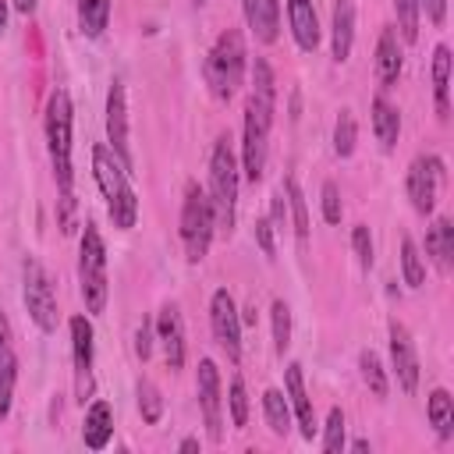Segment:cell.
Instances as JSON below:
<instances>
[{
	"mask_svg": "<svg viewBox=\"0 0 454 454\" xmlns=\"http://www.w3.org/2000/svg\"><path fill=\"white\" fill-rule=\"evenodd\" d=\"M277 114V85H273V67L255 57L252 64V92L245 103V142H241V174L255 184L266 170V153H270V128Z\"/></svg>",
	"mask_w": 454,
	"mask_h": 454,
	"instance_id": "obj_1",
	"label": "cell"
},
{
	"mask_svg": "<svg viewBox=\"0 0 454 454\" xmlns=\"http://www.w3.org/2000/svg\"><path fill=\"white\" fill-rule=\"evenodd\" d=\"M92 177L106 199V209H110V220L117 231H131L135 220H138V199H135V188H131V174L121 167V160L114 156L110 145H92Z\"/></svg>",
	"mask_w": 454,
	"mask_h": 454,
	"instance_id": "obj_2",
	"label": "cell"
},
{
	"mask_svg": "<svg viewBox=\"0 0 454 454\" xmlns=\"http://www.w3.org/2000/svg\"><path fill=\"white\" fill-rule=\"evenodd\" d=\"M71 128L74 110L67 89H53L46 99V149L57 177V192H74V163H71Z\"/></svg>",
	"mask_w": 454,
	"mask_h": 454,
	"instance_id": "obj_3",
	"label": "cell"
},
{
	"mask_svg": "<svg viewBox=\"0 0 454 454\" xmlns=\"http://www.w3.org/2000/svg\"><path fill=\"white\" fill-rule=\"evenodd\" d=\"M238 188H241V167L231 149V138L220 135L209 153V202L216 213V227H223L227 234L234 231V216H238Z\"/></svg>",
	"mask_w": 454,
	"mask_h": 454,
	"instance_id": "obj_4",
	"label": "cell"
},
{
	"mask_svg": "<svg viewBox=\"0 0 454 454\" xmlns=\"http://www.w3.org/2000/svg\"><path fill=\"white\" fill-rule=\"evenodd\" d=\"M245 67H248V53H245V39L238 28H227L216 35L209 57H206V85L213 92V99L227 103L241 82H245Z\"/></svg>",
	"mask_w": 454,
	"mask_h": 454,
	"instance_id": "obj_5",
	"label": "cell"
},
{
	"mask_svg": "<svg viewBox=\"0 0 454 454\" xmlns=\"http://www.w3.org/2000/svg\"><path fill=\"white\" fill-rule=\"evenodd\" d=\"M78 291H82V301H85L89 316H99L106 309V294H110V284H106V245H103V234H99V227L92 220H85L82 245H78Z\"/></svg>",
	"mask_w": 454,
	"mask_h": 454,
	"instance_id": "obj_6",
	"label": "cell"
},
{
	"mask_svg": "<svg viewBox=\"0 0 454 454\" xmlns=\"http://www.w3.org/2000/svg\"><path fill=\"white\" fill-rule=\"evenodd\" d=\"M213 231H216V213L209 202V192L199 188L195 181H188L184 188V202H181V245H184V259L188 262H202L209 245H213Z\"/></svg>",
	"mask_w": 454,
	"mask_h": 454,
	"instance_id": "obj_7",
	"label": "cell"
},
{
	"mask_svg": "<svg viewBox=\"0 0 454 454\" xmlns=\"http://www.w3.org/2000/svg\"><path fill=\"white\" fill-rule=\"evenodd\" d=\"M21 273H25L21 294H25V309H28V316H32V323H35L43 333H53V330H57V319H60V312H57V291H53L50 273H46V270H43V262H39V259H32V255L25 259Z\"/></svg>",
	"mask_w": 454,
	"mask_h": 454,
	"instance_id": "obj_8",
	"label": "cell"
},
{
	"mask_svg": "<svg viewBox=\"0 0 454 454\" xmlns=\"http://www.w3.org/2000/svg\"><path fill=\"white\" fill-rule=\"evenodd\" d=\"M404 188H408V199H411V209L429 216L436 209V199H440V188H443V160L426 153V156H415L408 163V177H404Z\"/></svg>",
	"mask_w": 454,
	"mask_h": 454,
	"instance_id": "obj_9",
	"label": "cell"
},
{
	"mask_svg": "<svg viewBox=\"0 0 454 454\" xmlns=\"http://www.w3.org/2000/svg\"><path fill=\"white\" fill-rule=\"evenodd\" d=\"M71 365H74V397L85 404L96 390L92 365H96V340H92V323L89 316H71Z\"/></svg>",
	"mask_w": 454,
	"mask_h": 454,
	"instance_id": "obj_10",
	"label": "cell"
},
{
	"mask_svg": "<svg viewBox=\"0 0 454 454\" xmlns=\"http://www.w3.org/2000/svg\"><path fill=\"white\" fill-rule=\"evenodd\" d=\"M209 326H213V340L227 351L231 362H238L241 358V316L227 287H216L209 298Z\"/></svg>",
	"mask_w": 454,
	"mask_h": 454,
	"instance_id": "obj_11",
	"label": "cell"
},
{
	"mask_svg": "<svg viewBox=\"0 0 454 454\" xmlns=\"http://www.w3.org/2000/svg\"><path fill=\"white\" fill-rule=\"evenodd\" d=\"M195 390H199V408H202V422L213 443L223 440V397H220V369L213 358H199V372H195Z\"/></svg>",
	"mask_w": 454,
	"mask_h": 454,
	"instance_id": "obj_12",
	"label": "cell"
},
{
	"mask_svg": "<svg viewBox=\"0 0 454 454\" xmlns=\"http://www.w3.org/2000/svg\"><path fill=\"white\" fill-rule=\"evenodd\" d=\"M106 138H110V149L121 160V167L131 174L135 160H131V142H128V99H124L121 78H114L110 92H106Z\"/></svg>",
	"mask_w": 454,
	"mask_h": 454,
	"instance_id": "obj_13",
	"label": "cell"
},
{
	"mask_svg": "<svg viewBox=\"0 0 454 454\" xmlns=\"http://www.w3.org/2000/svg\"><path fill=\"white\" fill-rule=\"evenodd\" d=\"M390 362H394L401 390L415 394L419 390V351H415V340H411L408 326L397 323V319H390Z\"/></svg>",
	"mask_w": 454,
	"mask_h": 454,
	"instance_id": "obj_14",
	"label": "cell"
},
{
	"mask_svg": "<svg viewBox=\"0 0 454 454\" xmlns=\"http://www.w3.org/2000/svg\"><path fill=\"white\" fill-rule=\"evenodd\" d=\"M153 333L163 348V358H167V369L177 372L184 365V319H181V309L174 301H167L153 323Z\"/></svg>",
	"mask_w": 454,
	"mask_h": 454,
	"instance_id": "obj_15",
	"label": "cell"
},
{
	"mask_svg": "<svg viewBox=\"0 0 454 454\" xmlns=\"http://www.w3.org/2000/svg\"><path fill=\"white\" fill-rule=\"evenodd\" d=\"M284 390H287V404H291V411H294V419H298V433H301L305 440H312L319 426H316V408H312V397H309V390H305V380H301V365H298V362L287 365V372H284Z\"/></svg>",
	"mask_w": 454,
	"mask_h": 454,
	"instance_id": "obj_16",
	"label": "cell"
},
{
	"mask_svg": "<svg viewBox=\"0 0 454 454\" xmlns=\"http://www.w3.org/2000/svg\"><path fill=\"white\" fill-rule=\"evenodd\" d=\"M14 383H18V355H14L11 323H7V316L0 309V419H7V411H11Z\"/></svg>",
	"mask_w": 454,
	"mask_h": 454,
	"instance_id": "obj_17",
	"label": "cell"
},
{
	"mask_svg": "<svg viewBox=\"0 0 454 454\" xmlns=\"http://www.w3.org/2000/svg\"><path fill=\"white\" fill-rule=\"evenodd\" d=\"M401 67H404V50H401L397 28H383L380 39H376V78H380V89H394L397 78H401Z\"/></svg>",
	"mask_w": 454,
	"mask_h": 454,
	"instance_id": "obj_18",
	"label": "cell"
},
{
	"mask_svg": "<svg viewBox=\"0 0 454 454\" xmlns=\"http://www.w3.org/2000/svg\"><path fill=\"white\" fill-rule=\"evenodd\" d=\"M287 25H291L298 50L312 53L319 46V18H316L312 0H287Z\"/></svg>",
	"mask_w": 454,
	"mask_h": 454,
	"instance_id": "obj_19",
	"label": "cell"
},
{
	"mask_svg": "<svg viewBox=\"0 0 454 454\" xmlns=\"http://www.w3.org/2000/svg\"><path fill=\"white\" fill-rule=\"evenodd\" d=\"M241 11L259 43H273L280 35V0H241Z\"/></svg>",
	"mask_w": 454,
	"mask_h": 454,
	"instance_id": "obj_20",
	"label": "cell"
},
{
	"mask_svg": "<svg viewBox=\"0 0 454 454\" xmlns=\"http://www.w3.org/2000/svg\"><path fill=\"white\" fill-rule=\"evenodd\" d=\"M114 436V408L110 401L96 397L89 408H85V422H82V440L89 450H103Z\"/></svg>",
	"mask_w": 454,
	"mask_h": 454,
	"instance_id": "obj_21",
	"label": "cell"
},
{
	"mask_svg": "<svg viewBox=\"0 0 454 454\" xmlns=\"http://www.w3.org/2000/svg\"><path fill=\"white\" fill-rule=\"evenodd\" d=\"M330 39H333V60L344 64L351 57V46H355V4L351 0H333Z\"/></svg>",
	"mask_w": 454,
	"mask_h": 454,
	"instance_id": "obj_22",
	"label": "cell"
},
{
	"mask_svg": "<svg viewBox=\"0 0 454 454\" xmlns=\"http://www.w3.org/2000/svg\"><path fill=\"white\" fill-rule=\"evenodd\" d=\"M433 99H436V117H450V50L440 43L433 50Z\"/></svg>",
	"mask_w": 454,
	"mask_h": 454,
	"instance_id": "obj_23",
	"label": "cell"
},
{
	"mask_svg": "<svg viewBox=\"0 0 454 454\" xmlns=\"http://www.w3.org/2000/svg\"><path fill=\"white\" fill-rule=\"evenodd\" d=\"M372 131H376V142H380L387 153L397 145L401 114H397V106H394L387 96H376V99H372Z\"/></svg>",
	"mask_w": 454,
	"mask_h": 454,
	"instance_id": "obj_24",
	"label": "cell"
},
{
	"mask_svg": "<svg viewBox=\"0 0 454 454\" xmlns=\"http://www.w3.org/2000/svg\"><path fill=\"white\" fill-rule=\"evenodd\" d=\"M426 255L436 262V270H450V255H454V223L447 216L433 220V227L426 231Z\"/></svg>",
	"mask_w": 454,
	"mask_h": 454,
	"instance_id": "obj_25",
	"label": "cell"
},
{
	"mask_svg": "<svg viewBox=\"0 0 454 454\" xmlns=\"http://www.w3.org/2000/svg\"><path fill=\"white\" fill-rule=\"evenodd\" d=\"M426 411H429V426L436 429V436L447 440L454 433V397H450V390L436 387L426 401Z\"/></svg>",
	"mask_w": 454,
	"mask_h": 454,
	"instance_id": "obj_26",
	"label": "cell"
},
{
	"mask_svg": "<svg viewBox=\"0 0 454 454\" xmlns=\"http://www.w3.org/2000/svg\"><path fill=\"white\" fill-rule=\"evenodd\" d=\"M110 25V0H78V28L85 39H99Z\"/></svg>",
	"mask_w": 454,
	"mask_h": 454,
	"instance_id": "obj_27",
	"label": "cell"
},
{
	"mask_svg": "<svg viewBox=\"0 0 454 454\" xmlns=\"http://www.w3.org/2000/svg\"><path fill=\"white\" fill-rule=\"evenodd\" d=\"M262 415H266V426H270L273 436H287L291 433V404H287V397L280 390L270 387L262 394Z\"/></svg>",
	"mask_w": 454,
	"mask_h": 454,
	"instance_id": "obj_28",
	"label": "cell"
},
{
	"mask_svg": "<svg viewBox=\"0 0 454 454\" xmlns=\"http://www.w3.org/2000/svg\"><path fill=\"white\" fill-rule=\"evenodd\" d=\"M284 195H287V213L294 220V241L305 248L309 245V209H305V195H301V188H298L294 177L284 181Z\"/></svg>",
	"mask_w": 454,
	"mask_h": 454,
	"instance_id": "obj_29",
	"label": "cell"
},
{
	"mask_svg": "<svg viewBox=\"0 0 454 454\" xmlns=\"http://www.w3.org/2000/svg\"><path fill=\"white\" fill-rule=\"evenodd\" d=\"M355 145H358V124H355V114L344 106L337 114V124H333V153L340 160H348L355 153Z\"/></svg>",
	"mask_w": 454,
	"mask_h": 454,
	"instance_id": "obj_30",
	"label": "cell"
},
{
	"mask_svg": "<svg viewBox=\"0 0 454 454\" xmlns=\"http://www.w3.org/2000/svg\"><path fill=\"white\" fill-rule=\"evenodd\" d=\"M358 369H362V380H365V387L372 390V397H387L390 383H387V369H383L380 355L365 348V351L358 355Z\"/></svg>",
	"mask_w": 454,
	"mask_h": 454,
	"instance_id": "obj_31",
	"label": "cell"
},
{
	"mask_svg": "<svg viewBox=\"0 0 454 454\" xmlns=\"http://www.w3.org/2000/svg\"><path fill=\"white\" fill-rule=\"evenodd\" d=\"M270 323H273V351L284 355L291 348V309L284 298H273L270 305Z\"/></svg>",
	"mask_w": 454,
	"mask_h": 454,
	"instance_id": "obj_32",
	"label": "cell"
},
{
	"mask_svg": "<svg viewBox=\"0 0 454 454\" xmlns=\"http://www.w3.org/2000/svg\"><path fill=\"white\" fill-rule=\"evenodd\" d=\"M401 273H404L408 287H422V280H426V262H422V255L408 234L401 238Z\"/></svg>",
	"mask_w": 454,
	"mask_h": 454,
	"instance_id": "obj_33",
	"label": "cell"
},
{
	"mask_svg": "<svg viewBox=\"0 0 454 454\" xmlns=\"http://www.w3.org/2000/svg\"><path fill=\"white\" fill-rule=\"evenodd\" d=\"M138 411L145 426H156L163 419V394L153 380H138Z\"/></svg>",
	"mask_w": 454,
	"mask_h": 454,
	"instance_id": "obj_34",
	"label": "cell"
},
{
	"mask_svg": "<svg viewBox=\"0 0 454 454\" xmlns=\"http://www.w3.org/2000/svg\"><path fill=\"white\" fill-rule=\"evenodd\" d=\"M394 14H397V32L401 43H415L419 39V0H394Z\"/></svg>",
	"mask_w": 454,
	"mask_h": 454,
	"instance_id": "obj_35",
	"label": "cell"
},
{
	"mask_svg": "<svg viewBox=\"0 0 454 454\" xmlns=\"http://www.w3.org/2000/svg\"><path fill=\"white\" fill-rule=\"evenodd\" d=\"M227 408H231V422H234V429H245V422H248V390H245V380H241V376H231V387H227Z\"/></svg>",
	"mask_w": 454,
	"mask_h": 454,
	"instance_id": "obj_36",
	"label": "cell"
},
{
	"mask_svg": "<svg viewBox=\"0 0 454 454\" xmlns=\"http://www.w3.org/2000/svg\"><path fill=\"white\" fill-rule=\"evenodd\" d=\"M57 227L64 234H74L82 223H78V199L74 192H57Z\"/></svg>",
	"mask_w": 454,
	"mask_h": 454,
	"instance_id": "obj_37",
	"label": "cell"
},
{
	"mask_svg": "<svg viewBox=\"0 0 454 454\" xmlns=\"http://www.w3.org/2000/svg\"><path fill=\"white\" fill-rule=\"evenodd\" d=\"M323 450H326V454L344 450V411H340V408H330V415H326V426H323Z\"/></svg>",
	"mask_w": 454,
	"mask_h": 454,
	"instance_id": "obj_38",
	"label": "cell"
},
{
	"mask_svg": "<svg viewBox=\"0 0 454 454\" xmlns=\"http://www.w3.org/2000/svg\"><path fill=\"white\" fill-rule=\"evenodd\" d=\"M351 248H355L358 266H362V270H369L376 255H372V234H369V227H365V223H355V227H351Z\"/></svg>",
	"mask_w": 454,
	"mask_h": 454,
	"instance_id": "obj_39",
	"label": "cell"
},
{
	"mask_svg": "<svg viewBox=\"0 0 454 454\" xmlns=\"http://www.w3.org/2000/svg\"><path fill=\"white\" fill-rule=\"evenodd\" d=\"M340 192H337V184L333 181H326L323 184V220L326 223H340Z\"/></svg>",
	"mask_w": 454,
	"mask_h": 454,
	"instance_id": "obj_40",
	"label": "cell"
},
{
	"mask_svg": "<svg viewBox=\"0 0 454 454\" xmlns=\"http://www.w3.org/2000/svg\"><path fill=\"white\" fill-rule=\"evenodd\" d=\"M255 241H259V248H262V255H266V259H273V255H277V245H273V223H270V216H259V220H255Z\"/></svg>",
	"mask_w": 454,
	"mask_h": 454,
	"instance_id": "obj_41",
	"label": "cell"
},
{
	"mask_svg": "<svg viewBox=\"0 0 454 454\" xmlns=\"http://www.w3.org/2000/svg\"><path fill=\"white\" fill-rule=\"evenodd\" d=\"M135 355H138L142 362L153 355V323H149V319H142V326H138V333H135Z\"/></svg>",
	"mask_w": 454,
	"mask_h": 454,
	"instance_id": "obj_42",
	"label": "cell"
},
{
	"mask_svg": "<svg viewBox=\"0 0 454 454\" xmlns=\"http://www.w3.org/2000/svg\"><path fill=\"white\" fill-rule=\"evenodd\" d=\"M419 11H426V18L440 28L443 18H447V0H419Z\"/></svg>",
	"mask_w": 454,
	"mask_h": 454,
	"instance_id": "obj_43",
	"label": "cell"
},
{
	"mask_svg": "<svg viewBox=\"0 0 454 454\" xmlns=\"http://www.w3.org/2000/svg\"><path fill=\"white\" fill-rule=\"evenodd\" d=\"M270 223H277V227H284L287 223V195H284V188L273 195V202H270Z\"/></svg>",
	"mask_w": 454,
	"mask_h": 454,
	"instance_id": "obj_44",
	"label": "cell"
},
{
	"mask_svg": "<svg viewBox=\"0 0 454 454\" xmlns=\"http://www.w3.org/2000/svg\"><path fill=\"white\" fill-rule=\"evenodd\" d=\"M181 450H184V454L199 450V440H195V436H184V440H181Z\"/></svg>",
	"mask_w": 454,
	"mask_h": 454,
	"instance_id": "obj_45",
	"label": "cell"
},
{
	"mask_svg": "<svg viewBox=\"0 0 454 454\" xmlns=\"http://www.w3.org/2000/svg\"><path fill=\"white\" fill-rule=\"evenodd\" d=\"M14 7H18L21 14H32V11H35V0H14Z\"/></svg>",
	"mask_w": 454,
	"mask_h": 454,
	"instance_id": "obj_46",
	"label": "cell"
},
{
	"mask_svg": "<svg viewBox=\"0 0 454 454\" xmlns=\"http://www.w3.org/2000/svg\"><path fill=\"white\" fill-rule=\"evenodd\" d=\"M7 28V0H0V32Z\"/></svg>",
	"mask_w": 454,
	"mask_h": 454,
	"instance_id": "obj_47",
	"label": "cell"
},
{
	"mask_svg": "<svg viewBox=\"0 0 454 454\" xmlns=\"http://www.w3.org/2000/svg\"><path fill=\"white\" fill-rule=\"evenodd\" d=\"M195 4H206V0H195Z\"/></svg>",
	"mask_w": 454,
	"mask_h": 454,
	"instance_id": "obj_48",
	"label": "cell"
}]
</instances>
